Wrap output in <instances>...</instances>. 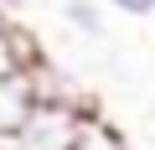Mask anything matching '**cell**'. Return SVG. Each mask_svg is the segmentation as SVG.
<instances>
[{
	"mask_svg": "<svg viewBox=\"0 0 155 150\" xmlns=\"http://www.w3.org/2000/svg\"><path fill=\"white\" fill-rule=\"evenodd\" d=\"M93 119H98V109L83 98H41L11 145L16 150H78Z\"/></svg>",
	"mask_w": 155,
	"mask_h": 150,
	"instance_id": "6da1fadb",
	"label": "cell"
},
{
	"mask_svg": "<svg viewBox=\"0 0 155 150\" xmlns=\"http://www.w3.org/2000/svg\"><path fill=\"white\" fill-rule=\"evenodd\" d=\"M36 104H41V93H36L31 72H0V140H16Z\"/></svg>",
	"mask_w": 155,
	"mask_h": 150,
	"instance_id": "7a4b0ae2",
	"label": "cell"
},
{
	"mask_svg": "<svg viewBox=\"0 0 155 150\" xmlns=\"http://www.w3.org/2000/svg\"><path fill=\"white\" fill-rule=\"evenodd\" d=\"M104 11H109L104 0H62V21H67V31L88 36V42H104V31H109Z\"/></svg>",
	"mask_w": 155,
	"mask_h": 150,
	"instance_id": "3957f363",
	"label": "cell"
},
{
	"mask_svg": "<svg viewBox=\"0 0 155 150\" xmlns=\"http://www.w3.org/2000/svg\"><path fill=\"white\" fill-rule=\"evenodd\" d=\"M78 150H129V140H124L119 129H109L104 119H93V124H88V135H83V145H78Z\"/></svg>",
	"mask_w": 155,
	"mask_h": 150,
	"instance_id": "277c9868",
	"label": "cell"
},
{
	"mask_svg": "<svg viewBox=\"0 0 155 150\" xmlns=\"http://www.w3.org/2000/svg\"><path fill=\"white\" fill-rule=\"evenodd\" d=\"M104 5L119 16H155V0H104Z\"/></svg>",
	"mask_w": 155,
	"mask_h": 150,
	"instance_id": "5b68a950",
	"label": "cell"
},
{
	"mask_svg": "<svg viewBox=\"0 0 155 150\" xmlns=\"http://www.w3.org/2000/svg\"><path fill=\"white\" fill-rule=\"evenodd\" d=\"M16 11H21V0H0V16H11V21H16Z\"/></svg>",
	"mask_w": 155,
	"mask_h": 150,
	"instance_id": "8992f818",
	"label": "cell"
},
{
	"mask_svg": "<svg viewBox=\"0 0 155 150\" xmlns=\"http://www.w3.org/2000/svg\"><path fill=\"white\" fill-rule=\"evenodd\" d=\"M5 31H11V16H0V36H5Z\"/></svg>",
	"mask_w": 155,
	"mask_h": 150,
	"instance_id": "52a82bcc",
	"label": "cell"
}]
</instances>
